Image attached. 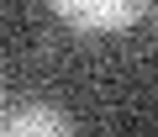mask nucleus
<instances>
[{
	"mask_svg": "<svg viewBox=\"0 0 158 137\" xmlns=\"http://www.w3.org/2000/svg\"><path fill=\"white\" fill-rule=\"evenodd\" d=\"M148 0H53V11L74 32H121L142 16Z\"/></svg>",
	"mask_w": 158,
	"mask_h": 137,
	"instance_id": "f257e3e1",
	"label": "nucleus"
},
{
	"mask_svg": "<svg viewBox=\"0 0 158 137\" xmlns=\"http://www.w3.org/2000/svg\"><path fill=\"white\" fill-rule=\"evenodd\" d=\"M0 132H6V137H74L69 116H63L53 100H27V106L6 111Z\"/></svg>",
	"mask_w": 158,
	"mask_h": 137,
	"instance_id": "f03ea898",
	"label": "nucleus"
},
{
	"mask_svg": "<svg viewBox=\"0 0 158 137\" xmlns=\"http://www.w3.org/2000/svg\"><path fill=\"white\" fill-rule=\"evenodd\" d=\"M0 121H6V95H0Z\"/></svg>",
	"mask_w": 158,
	"mask_h": 137,
	"instance_id": "7ed1b4c3",
	"label": "nucleus"
}]
</instances>
